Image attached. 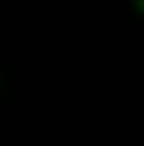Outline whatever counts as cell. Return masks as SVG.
<instances>
[{
  "label": "cell",
  "mask_w": 144,
  "mask_h": 146,
  "mask_svg": "<svg viewBox=\"0 0 144 146\" xmlns=\"http://www.w3.org/2000/svg\"><path fill=\"white\" fill-rule=\"evenodd\" d=\"M134 8H137V13H144V0H134Z\"/></svg>",
  "instance_id": "6da1fadb"
}]
</instances>
